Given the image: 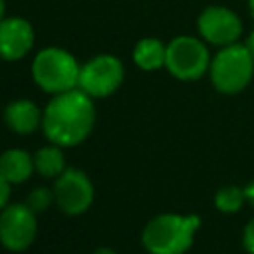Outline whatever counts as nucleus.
Wrapping results in <instances>:
<instances>
[{
    "label": "nucleus",
    "mask_w": 254,
    "mask_h": 254,
    "mask_svg": "<svg viewBox=\"0 0 254 254\" xmlns=\"http://www.w3.org/2000/svg\"><path fill=\"white\" fill-rule=\"evenodd\" d=\"M133 60L139 67L143 69H157L161 65H165L167 60V46H163L159 40L155 38H145L135 46L133 52Z\"/></svg>",
    "instance_id": "nucleus-13"
},
{
    "label": "nucleus",
    "mask_w": 254,
    "mask_h": 254,
    "mask_svg": "<svg viewBox=\"0 0 254 254\" xmlns=\"http://www.w3.org/2000/svg\"><path fill=\"white\" fill-rule=\"evenodd\" d=\"M54 196L58 206L67 214L83 212L93 200V187L89 179L75 169H67L60 175L54 187Z\"/></svg>",
    "instance_id": "nucleus-9"
},
{
    "label": "nucleus",
    "mask_w": 254,
    "mask_h": 254,
    "mask_svg": "<svg viewBox=\"0 0 254 254\" xmlns=\"http://www.w3.org/2000/svg\"><path fill=\"white\" fill-rule=\"evenodd\" d=\"M246 48H248V52H250L252 58H254V32L248 36V40H246Z\"/></svg>",
    "instance_id": "nucleus-20"
},
{
    "label": "nucleus",
    "mask_w": 254,
    "mask_h": 254,
    "mask_svg": "<svg viewBox=\"0 0 254 254\" xmlns=\"http://www.w3.org/2000/svg\"><path fill=\"white\" fill-rule=\"evenodd\" d=\"M200 218L181 214L155 216L143 230V244L151 254H183L190 248Z\"/></svg>",
    "instance_id": "nucleus-2"
},
{
    "label": "nucleus",
    "mask_w": 254,
    "mask_h": 254,
    "mask_svg": "<svg viewBox=\"0 0 254 254\" xmlns=\"http://www.w3.org/2000/svg\"><path fill=\"white\" fill-rule=\"evenodd\" d=\"M36 83L50 93H64L77 85L79 65L71 54L60 48L42 50L32 65Z\"/></svg>",
    "instance_id": "nucleus-4"
},
{
    "label": "nucleus",
    "mask_w": 254,
    "mask_h": 254,
    "mask_svg": "<svg viewBox=\"0 0 254 254\" xmlns=\"http://www.w3.org/2000/svg\"><path fill=\"white\" fill-rule=\"evenodd\" d=\"M34 44V30L24 18H8L0 22V56L4 60L24 58Z\"/></svg>",
    "instance_id": "nucleus-10"
},
{
    "label": "nucleus",
    "mask_w": 254,
    "mask_h": 254,
    "mask_svg": "<svg viewBox=\"0 0 254 254\" xmlns=\"http://www.w3.org/2000/svg\"><path fill=\"white\" fill-rule=\"evenodd\" d=\"M123 79V65L113 56H97L79 69V89L91 97L113 93Z\"/></svg>",
    "instance_id": "nucleus-6"
},
{
    "label": "nucleus",
    "mask_w": 254,
    "mask_h": 254,
    "mask_svg": "<svg viewBox=\"0 0 254 254\" xmlns=\"http://www.w3.org/2000/svg\"><path fill=\"white\" fill-rule=\"evenodd\" d=\"M6 123L16 133H32L40 123V111L28 99L12 101L6 107Z\"/></svg>",
    "instance_id": "nucleus-11"
},
{
    "label": "nucleus",
    "mask_w": 254,
    "mask_h": 254,
    "mask_svg": "<svg viewBox=\"0 0 254 254\" xmlns=\"http://www.w3.org/2000/svg\"><path fill=\"white\" fill-rule=\"evenodd\" d=\"M36 236L34 210L28 204L6 206L0 214V240L10 250H26Z\"/></svg>",
    "instance_id": "nucleus-7"
},
{
    "label": "nucleus",
    "mask_w": 254,
    "mask_h": 254,
    "mask_svg": "<svg viewBox=\"0 0 254 254\" xmlns=\"http://www.w3.org/2000/svg\"><path fill=\"white\" fill-rule=\"evenodd\" d=\"M165 65L179 79H198L210 67L208 50L196 38L179 36L167 46Z\"/></svg>",
    "instance_id": "nucleus-5"
},
{
    "label": "nucleus",
    "mask_w": 254,
    "mask_h": 254,
    "mask_svg": "<svg viewBox=\"0 0 254 254\" xmlns=\"http://www.w3.org/2000/svg\"><path fill=\"white\" fill-rule=\"evenodd\" d=\"M242 242H244V248L248 250V254H254V218L246 224V228H244V236H242Z\"/></svg>",
    "instance_id": "nucleus-17"
},
{
    "label": "nucleus",
    "mask_w": 254,
    "mask_h": 254,
    "mask_svg": "<svg viewBox=\"0 0 254 254\" xmlns=\"http://www.w3.org/2000/svg\"><path fill=\"white\" fill-rule=\"evenodd\" d=\"M10 183L0 175V208L6 204V200H8V194H10V187H8Z\"/></svg>",
    "instance_id": "nucleus-18"
},
{
    "label": "nucleus",
    "mask_w": 254,
    "mask_h": 254,
    "mask_svg": "<svg viewBox=\"0 0 254 254\" xmlns=\"http://www.w3.org/2000/svg\"><path fill=\"white\" fill-rule=\"evenodd\" d=\"M52 200V194L48 189H34L30 194H28V206L36 212V210H44Z\"/></svg>",
    "instance_id": "nucleus-16"
},
{
    "label": "nucleus",
    "mask_w": 254,
    "mask_h": 254,
    "mask_svg": "<svg viewBox=\"0 0 254 254\" xmlns=\"http://www.w3.org/2000/svg\"><path fill=\"white\" fill-rule=\"evenodd\" d=\"M2 16H4V0H0V22H2Z\"/></svg>",
    "instance_id": "nucleus-22"
},
{
    "label": "nucleus",
    "mask_w": 254,
    "mask_h": 254,
    "mask_svg": "<svg viewBox=\"0 0 254 254\" xmlns=\"http://www.w3.org/2000/svg\"><path fill=\"white\" fill-rule=\"evenodd\" d=\"M254 73V58L248 52L246 44L224 46L214 60L210 62V79L212 85L222 93L242 91Z\"/></svg>",
    "instance_id": "nucleus-3"
},
{
    "label": "nucleus",
    "mask_w": 254,
    "mask_h": 254,
    "mask_svg": "<svg viewBox=\"0 0 254 254\" xmlns=\"http://www.w3.org/2000/svg\"><path fill=\"white\" fill-rule=\"evenodd\" d=\"M244 200H246V192H244V189L234 187V185H230V187H222V189L216 192V196H214V204H216V208H218L220 212H226V214L238 212V210L242 208Z\"/></svg>",
    "instance_id": "nucleus-15"
},
{
    "label": "nucleus",
    "mask_w": 254,
    "mask_h": 254,
    "mask_svg": "<svg viewBox=\"0 0 254 254\" xmlns=\"http://www.w3.org/2000/svg\"><path fill=\"white\" fill-rule=\"evenodd\" d=\"M248 6H250V14L254 16V0H248Z\"/></svg>",
    "instance_id": "nucleus-23"
},
{
    "label": "nucleus",
    "mask_w": 254,
    "mask_h": 254,
    "mask_svg": "<svg viewBox=\"0 0 254 254\" xmlns=\"http://www.w3.org/2000/svg\"><path fill=\"white\" fill-rule=\"evenodd\" d=\"M95 111L89 95L83 89L58 93L44 111V133L52 143L75 145L81 143L93 127Z\"/></svg>",
    "instance_id": "nucleus-1"
},
{
    "label": "nucleus",
    "mask_w": 254,
    "mask_h": 254,
    "mask_svg": "<svg viewBox=\"0 0 254 254\" xmlns=\"http://www.w3.org/2000/svg\"><path fill=\"white\" fill-rule=\"evenodd\" d=\"M198 32L206 42L224 48L236 44L242 34V22L232 10L224 6H208L198 16Z\"/></svg>",
    "instance_id": "nucleus-8"
},
{
    "label": "nucleus",
    "mask_w": 254,
    "mask_h": 254,
    "mask_svg": "<svg viewBox=\"0 0 254 254\" xmlns=\"http://www.w3.org/2000/svg\"><path fill=\"white\" fill-rule=\"evenodd\" d=\"M93 254H115L113 250H107V248H99V250H95Z\"/></svg>",
    "instance_id": "nucleus-21"
},
{
    "label": "nucleus",
    "mask_w": 254,
    "mask_h": 254,
    "mask_svg": "<svg viewBox=\"0 0 254 254\" xmlns=\"http://www.w3.org/2000/svg\"><path fill=\"white\" fill-rule=\"evenodd\" d=\"M0 175L8 183H22L32 175V159L26 151L10 149L0 157Z\"/></svg>",
    "instance_id": "nucleus-12"
},
{
    "label": "nucleus",
    "mask_w": 254,
    "mask_h": 254,
    "mask_svg": "<svg viewBox=\"0 0 254 254\" xmlns=\"http://www.w3.org/2000/svg\"><path fill=\"white\" fill-rule=\"evenodd\" d=\"M34 165L42 177H56L64 171V155L58 147H44L36 153Z\"/></svg>",
    "instance_id": "nucleus-14"
},
{
    "label": "nucleus",
    "mask_w": 254,
    "mask_h": 254,
    "mask_svg": "<svg viewBox=\"0 0 254 254\" xmlns=\"http://www.w3.org/2000/svg\"><path fill=\"white\" fill-rule=\"evenodd\" d=\"M244 192H246V200H248V202L254 206V181H252V183H250V185L244 189Z\"/></svg>",
    "instance_id": "nucleus-19"
}]
</instances>
